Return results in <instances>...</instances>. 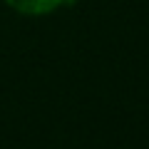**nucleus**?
Listing matches in <instances>:
<instances>
[{
    "label": "nucleus",
    "mask_w": 149,
    "mask_h": 149,
    "mask_svg": "<svg viewBox=\"0 0 149 149\" xmlns=\"http://www.w3.org/2000/svg\"><path fill=\"white\" fill-rule=\"evenodd\" d=\"M5 3L20 15H47L55 13L65 0H5Z\"/></svg>",
    "instance_id": "nucleus-1"
}]
</instances>
